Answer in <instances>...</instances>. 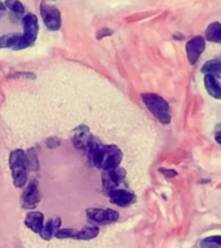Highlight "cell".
Masks as SVG:
<instances>
[{
	"label": "cell",
	"instance_id": "6da1fadb",
	"mask_svg": "<svg viewBox=\"0 0 221 248\" xmlns=\"http://www.w3.org/2000/svg\"><path fill=\"white\" fill-rule=\"evenodd\" d=\"M89 163L102 170H112L119 167L123 160V153L115 145H102L97 141L87 153Z\"/></svg>",
	"mask_w": 221,
	"mask_h": 248
},
{
	"label": "cell",
	"instance_id": "7a4b0ae2",
	"mask_svg": "<svg viewBox=\"0 0 221 248\" xmlns=\"http://www.w3.org/2000/svg\"><path fill=\"white\" fill-rule=\"evenodd\" d=\"M143 104L147 110L157 118L162 124H170L172 119V111H171L170 104L167 102L162 96L157 93H142L141 94Z\"/></svg>",
	"mask_w": 221,
	"mask_h": 248
},
{
	"label": "cell",
	"instance_id": "3957f363",
	"mask_svg": "<svg viewBox=\"0 0 221 248\" xmlns=\"http://www.w3.org/2000/svg\"><path fill=\"white\" fill-rule=\"evenodd\" d=\"M9 167H11L13 184L16 187H23L27 182V164L26 153L21 149L13 150L9 155Z\"/></svg>",
	"mask_w": 221,
	"mask_h": 248
},
{
	"label": "cell",
	"instance_id": "277c9868",
	"mask_svg": "<svg viewBox=\"0 0 221 248\" xmlns=\"http://www.w3.org/2000/svg\"><path fill=\"white\" fill-rule=\"evenodd\" d=\"M22 25H23V35L21 36L17 44H16L12 49L15 50H21L25 49L27 46H32L36 40L39 31V25H38V18L36 16L32 13H29L22 18Z\"/></svg>",
	"mask_w": 221,
	"mask_h": 248
},
{
	"label": "cell",
	"instance_id": "5b68a950",
	"mask_svg": "<svg viewBox=\"0 0 221 248\" xmlns=\"http://www.w3.org/2000/svg\"><path fill=\"white\" fill-rule=\"evenodd\" d=\"M98 228L97 226H87L81 230L75 229H60L56 232V238L58 239H78V240H92L98 235Z\"/></svg>",
	"mask_w": 221,
	"mask_h": 248
},
{
	"label": "cell",
	"instance_id": "8992f818",
	"mask_svg": "<svg viewBox=\"0 0 221 248\" xmlns=\"http://www.w3.org/2000/svg\"><path fill=\"white\" fill-rule=\"evenodd\" d=\"M88 220L97 225H108L119 218V212L111 208H88L85 211Z\"/></svg>",
	"mask_w": 221,
	"mask_h": 248
},
{
	"label": "cell",
	"instance_id": "52a82bcc",
	"mask_svg": "<svg viewBox=\"0 0 221 248\" xmlns=\"http://www.w3.org/2000/svg\"><path fill=\"white\" fill-rule=\"evenodd\" d=\"M126 178V170L120 167L112 168L102 172V189L106 194H109L111 190L118 189V186L124 181Z\"/></svg>",
	"mask_w": 221,
	"mask_h": 248
},
{
	"label": "cell",
	"instance_id": "ba28073f",
	"mask_svg": "<svg viewBox=\"0 0 221 248\" xmlns=\"http://www.w3.org/2000/svg\"><path fill=\"white\" fill-rule=\"evenodd\" d=\"M205 36L202 35H197V36H193V38L188 40L185 46L186 50V57H188V61H189L190 65H195L198 62V60L201 58L202 53L205 52Z\"/></svg>",
	"mask_w": 221,
	"mask_h": 248
},
{
	"label": "cell",
	"instance_id": "9c48e42d",
	"mask_svg": "<svg viewBox=\"0 0 221 248\" xmlns=\"http://www.w3.org/2000/svg\"><path fill=\"white\" fill-rule=\"evenodd\" d=\"M40 13L47 29L50 31H57L61 29V13L56 7H50L48 4H40Z\"/></svg>",
	"mask_w": 221,
	"mask_h": 248
},
{
	"label": "cell",
	"instance_id": "30bf717a",
	"mask_svg": "<svg viewBox=\"0 0 221 248\" xmlns=\"http://www.w3.org/2000/svg\"><path fill=\"white\" fill-rule=\"evenodd\" d=\"M73 142L75 145L78 150H83L85 153H88L89 149L97 142L96 139L91 135L88 127L85 125H80L78 127L73 133Z\"/></svg>",
	"mask_w": 221,
	"mask_h": 248
},
{
	"label": "cell",
	"instance_id": "8fae6325",
	"mask_svg": "<svg viewBox=\"0 0 221 248\" xmlns=\"http://www.w3.org/2000/svg\"><path fill=\"white\" fill-rule=\"evenodd\" d=\"M109 199L111 202L112 204L118 205V207H129L136 202V195L131 191H128L126 189H114L108 194Z\"/></svg>",
	"mask_w": 221,
	"mask_h": 248
},
{
	"label": "cell",
	"instance_id": "7c38bea8",
	"mask_svg": "<svg viewBox=\"0 0 221 248\" xmlns=\"http://www.w3.org/2000/svg\"><path fill=\"white\" fill-rule=\"evenodd\" d=\"M42 197L39 193L38 181H31L22 194V207L26 209H34L39 204Z\"/></svg>",
	"mask_w": 221,
	"mask_h": 248
},
{
	"label": "cell",
	"instance_id": "4fadbf2b",
	"mask_svg": "<svg viewBox=\"0 0 221 248\" xmlns=\"http://www.w3.org/2000/svg\"><path fill=\"white\" fill-rule=\"evenodd\" d=\"M205 88L207 91L209 96L216 98V100H221V84L216 75L213 74H205Z\"/></svg>",
	"mask_w": 221,
	"mask_h": 248
},
{
	"label": "cell",
	"instance_id": "5bb4252c",
	"mask_svg": "<svg viewBox=\"0 0 221 248\" xmlns=\"http://www.w3.org/2000/svg\"><path fill=\"white\" fill-rule=\"evenodd\" d=\"M25 225L30 230L39 234L43 226H44V215L42 212H38V211H32V212L27 213L26 218H25Z\"/></svg>",
	"mask_w": 221,
	"mask_h": 248
},
{
	"label": "cell",
	"instance_id": "9a60e30c",
	"mask_svg": "<svg viewBox=\"0 0 221 248\" xmlns=\"http://www.w3.org/2000/svg\"><path fill=\"white\" fill-rule=\"evenodd\" d=\"M61 229V218L60 217H54L52 220H49L47 222L43 229L40 230V236H42L44 240L52 239V236H56V232Z\"/></svg>",
	"mask_w": 221,
	"mask_h": 248
},
{
	"label": "cell",
	"instance_id": "2e32d148",
	"mask_svg": "<svg viewBox=\"0 0 221 248\" xmlns=\"http://www.w3.org/2000/svg\"><path fill=\"white\" fill-rule=\"evenodd\" d=\"M205 39L207 42L215 43V44H221V23H209L208 26H207V29H205Z\"/></svg>",
	"mask_w": 221,
	"mask_h": 248
},
{
	"label": "cell",
	"instance_id": "e0dca14e",
	"mask_svg": "<svg viewBox=\"0 0 221 248\" xmlns=\"http://www.w3.org/2000/svg\"><path fill=\"white\" fill-rule=\"evenodd\" d=\"M201 73L205 74H221V60H209L202 66Z\"/></svg>",
	"mask_w": 221,
	"mask_h": 248
},
{
	"label": "cell",
	"instance_id": "ac0fdd59",
	"mask_svg": "<svg viewBox=\"0 0 221 248\" xmlns=\"http://www.w3.org/2000/svg\"><path fill=\"white\" fill-rule=\"evenodd\" d=\"M22 35L21 34H5L0 36V48H13L17 44Z\"/></svg>",
	"mask_w": 221,
	"mask_h": 248
},
{
	"label": "cell",
	"instance_id": "d6986e66",
	"mask_svg": "<svg viewBox=\"0 0 221 248\" xmlns=\"http://www.w3.org/2000/svg\"><path fill=\"white\" fill-rule=\"evenodd\" d=\"M26 153V164H27V170H39V160H38V155H36V151L35 149H29Z\"/></svg>",
	"mask_w": 221,
	"mask_h": 248
},
{
	"label": "cell",
	"instance_id": "ffe728a7",
	"mask_svg": "<svg viewBox=\"0 0 221 248\" xmlns=\"http://www.w3.org/2000/svg\"><path fill=\"white\" fill-rule=\"evenodd\" d=\"M201 248H221V235H211L202 239Z\"/></svg>",
	"mask_w": 221,
	"mask_h": 248
},
{
	"label": "cell",
	"instance_id": "44dd1931",
	"mask_svg": "<svg viewBox=\"0 0 221 248\" xmlns=\"http://www.w3.org/2000/svg\"><path fill=\"white\" fill-rule=\"evenodd\" d=\"M5 5L7 8H9L12 12H15L17 15H22L25 13V7H23V4L18 0H5Z\"/></svg>",
	"mask_w": 221,
	"mask_h": 248
},
{
	"label": "cell",
	"instance_id": "7402d4cb",
	"mask_svg": "<svg viewBox=\"0 0 221 248\" xmlns=\"http://www.w3.org/2000/svg\"><path fill=\"white\" fill-rule=\"evenodd\" d=\"M159 172H160V173H163V176H166V177H176V176H177V172H176V170H167V168H160V170H159Z\"/></svg>",
	"mask_w": 221,
	"mask_h": 248
},
{
	"label": "cell",
	"instance_id": "603a6c76",
	"mask_svg": "<svg viewBox=\"0 0 221 248\" xmlns=\"http://www.w3.org/2000/svg\"><path fill=\"white\" fill-rule=\"evenodd\" d=\"M12 78H29V79H35V75L31 73H26V71H22V73H16L12 75Z\"/></svg>",
	"mask_w": 221,
	"mask_h": 248
},
{
	"label": "cell",
	"instance_id": "cb8c5ba5",
	"mask_svg": "<svg viewBox=\"0 0 221 248\" xmlns=\"http://www.w3.org/2000/svg\"><path fill=\"white\" fill-rule=\"evenodd\" d=\"M109 35H112V30H110V29H101L97 32V39H102L105 36H109Z\"/></svg>",
	"mask_w": 221,
	"mask_h": 248
},
{
	"label": "cell",
	"instance_id": "d4e9b609",
	"mask_svg": "<svg viewBox=\"0 0 221 248\" xmlns=\"http://www.w3.org/2000/svg\"><path fill=\"white\" fill-rule=\"evenodd\" d=\"M58 145H60V140L58 139L47 140V146L48 147H57Z\"/></svg>",
	"mask_w": 221,
	"mask_h": 248
},
{
	"label": "cell",
	"instance_id": "484cf974",
	"mask_svg": "<svg viewBox=\"0 0 221 248\" xmlns=\"http://www.w3.org/2000/svg\"><path fill=\"white\" fill-rule=\"evenodd\" d=\"M215 140H216V142L219 143V145H221V131L216 132V135H215Z\"/></svg>",
	"mask_w": 221,
	"mask_h": 248
},
{
	"label": "cell",
	"instance_id": "4316f807",
	"mask_svg": "<svg viewBox=\"0 0 221 248\" xmlns=\"http://www.w3.org/2000/svg\"><path fill=\"white\" fill-rule=\"evenodd\" d=\"M5 8H7L5 3H3V1H0V12L5 11Z\"/></svg>",
	"mask_w": 221,
	"mask_h": 248
},
{
	"label": "cell",
	"instance_id": "83f0119b",
	"mask_svg": "<svg viewBox=\"0 0 221 248\" xmlns=\"http://www.w3.org/2000/svg\"><path fill=\"white\" fill-rule=\"evenodd\" d=\"M0 17H1V12H0Z\"/></svg>",
	"mask_w": 221,
	"mask_h": 248
}]
</instances>
